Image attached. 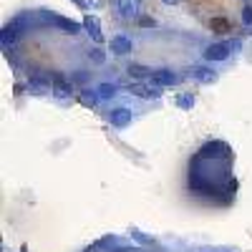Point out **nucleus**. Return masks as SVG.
Masks as SVG:
<instances>
[{
	"mask_svg": "<svg viewBox=\"0 0 252 252\" xmlns=\"http://www.w3.org/2000/svg\"><path fill=\"white\" fill-rule=\"evenodd\" d=\"M229 157V146L222 141H209L199 149V159H227Z\"/></svg>",
	"mask_w": 252,
	"mask_h": 252,
	"instance_id": "f257e3e1",
	"label": "nucleus"
},
{
	"mask_svg": "<svg viewBox=\"0 0 252 252\" xmlns=\"http://www.w3.org/2000/svg\"><path fill=\"white\" fill-rule=\"evenodd\" d=\"M51 86H53V94H56L58 98H66V96H71V91H73V83L63 76V73H53V76H51Z\"/></svg>",
	"mask_w": 252,
	"mask_h": 252,
	"instance_id": "f03ea898",
	"label": "nucleus"
},
{
	"mask_svg": "<svg viewBox=\"0 0 252 252\" xmlns=\"http://www.w3.org/2000/svg\"><path fill=\"white\" fill-rule=\"evenodd\" d=\"M43 20H51V23H56L63 33H68V35H76L78 31H81V23H76V20H68V18H61V15H40Z\"/></svg>",
	"mask_w": 252,
	"mask_h": 252,
	"instance_id": "7ed1b4c3",
	"label": "nucleus"
},
{
	"mask_svg": "<svg viewBox=\"0 0 252 252\" xmlns=\"http://www.w3.org/2000/svg\"><path fill=\"white\" fill-rule=\"evenodd\" d=\"M204 58L207 61H227L229 58V46L227 43H212L204 51Z\"/></svg>",
	"mask_w": 252,
	"mask_h": 252,
	"instance_id": "20e7f679",
	"label": "nucleus"
},
{
	"mask_svg": "<svg viewBox=\"0 0 252 252\" xmlns=\"http://www.w3.org/2000/svg\"><path fill=\"white\" fill-rule=\"evenodd\" d=\"M152 81L157 83V86H174L179 78H177V73H172L169 68H159V71L152 73Z\"/></svg>",
	"mask_w": 252,
	"mask_h": 252,
	"instance_id": "39448f33",
	"label": "nucleus"
},
{
	"mask_svg": "<svg viewBox=\"0 0 252 252\" xmlns=\"http://www.w3.org/2000/svg\"><path fill=\"white\" fill-rule=\"evenodd\" d=\"M131 48H134L131 38H126V35H116V38H111V53H116V56H126Z\"/></svg>",
	"mask_w": 252,
	"mask_h": 252,
	"instance_id": "423d86ee",
	"label": "nucleus"
},
{
	"mask_svg": "<svg viewBox=\"0 0 252 252\" xmlns=\"http://www.w3.org/2000/svg\"><path fill=\"white\" fill-rule=\"evenodd\" d=\"M18 26H20V20H13V23H8L5 28H3V48H10L13 43H15V38H18Z\"/></svg>",
	"mask_w": 252,
	"mask_h": 252,
	"instance_id": "0eeeda50",
	"label": "nucleus"
},
{
	"mask_svg": "<svg viewBox=\"0 0 252 252\" xmlns=\"http://www.w3.org/2000/svg\"><path fill=\"white\" fill-rule=\"evenodd\" d=\"M28 91L31 94H46V91H53V86H51V81L40 78V76H33L28 81Z\"/></svg>",
	"mask_w": 252,
	"mask_h": 252,
	"instance_id": "6e6552de",
	"label": "nucleus"
},
{
	"mask_svg": "<svg viewBox=\"0 0 252 252\" xmlns=\"http://www.w3.org/2000/svg\"><path fill=\"white\" fill-rule=\"evenodd\" d=\"M111 124H114V126L131 124V111H129V109H114V111H111Z\"/></svg>",
	"mask_w": 252,
	"mask_h": 252,
	"instance_id": "1a4fd4ad",
	"label": "nucleus"
},
{
	"mask_svg": "<svg viewBox=\"0 0 252 252\" xmlns=\"http://www.w3.org/2000/svg\"><path fill=\"white\" fill-rule=\"evenodd\" d=\"M119 10L124 18H134L139 10V0H119Z\"/></svg>",
	"mask_w": 252,
	"mask_h": 252,
	"instance_id": "9d476101",
	"label": "nucleus"
},
{
	"mask_svg": "<svg viewBox=\"0 0 252 252\" xmlns=\"http://www.w3.org/2000/svg\"><path fill=\"white\" fill-rule=\"evenodd\" d=\"M129 91H131L134 96H139V98H152V96H159V91L146 89L144 83H131V86H129Z\"/></svg>",
	"mask_w": 252,
	"mask_h": 252,
	"instance_id": "9b49d317",
	"label": "nucleus"
},
{
	"mask_svg": "<svg viewBox=\"0 0 252 252\" xmlns=\"http://www.w3.org/2000/svg\"><path fill=\"white\" fill-rule=\"evenodd\" d=\"M83 28H86L89 33H91V38L96 40V43H101V40H103V35H101V31H98V23H96V20L89 15L86 20H83Z\"/></svg>",
	"mask_w": 252,
	"mask_h": 252,
	"instance_id": "f8f14e48",
	"label": "nucleus"
},
{
	"mask_svg": "<svg viewBox=\"0 0 252 252\" xmlns=\"http://www.w3.org/2000/svg\"><path fill=\"white\" fill-rule=\"evenodd\" d=\"M189 71H192L194 78H199V81H204V83H212V81L217 78L212 71H207V68H202V66H194V68H189Z\"/></svg>",
	"mask_w": 252,
	"mask_h": 252,
	"instance_id": "ddd939ff",
	"label": "nucleus"
},
{
	"mask_svg": "<svg viewBox=\"0 0 252 252\" xmlns=\"http://www.w3.org/2000/svg\"><path fill=\"white\" fill-rule=\"evenodd\" d=\"M96 91H98V98H114L116 96V83H101Z\"/></svg>",
	"mask_w": 252,
	"mask_h": 252,
	"instance_id": "4468645a",
	"label": "nucleus"
},
{
	"mask_svg": "<svg viewBox=\"0 0 252 252\" xmlns=\"http://www.w3.org/2000/svg\"><path fill=\"white\" fill-rule=\"evenodd\" d=\"M129 73H131L134 78H146V76H152V68L141 66V63H131V66H129Z\"/></svg>",
	"mask_w": 252,
	"mask_h": 252,
	"instance_id": "2eb2a0df",
	"label": "nucleus"
},
{
	"mask_svg": "<svg viewBox=\"0 0 252 252\" xmlns=\"http://www.w3.org/2000/svg\"><path fill=\"white\" fill-rule=\"evenodd\" d=\"M78 101L83 103V106H89V109H94V106H96V101H98V94H91V91H81Z\"/></svg>",
	"mask_w": 252,
	"mask_h": 252,
	"instance_id": "dca6fc26",
	"label": "nucleus"
},
{
	"mask_svg": "<svg viewBox=\"0 0 252 252\" xmlns=\"http://www.w3.org/2000/svg\"><path fill=\"white\" fill-rule=\"evenodd\" d=\"M111 242H114V237H101V240H98L96 245H91L86 252H101L103 247H106V245H111Z\"/></svg>",
	"mask_w": 252,
	"mask_h": 252,
	"instance_id": "f3484780",
	"label": "nucleus"
},
{
	"mask_svg": "<svg viewBox=\"0 0 252 252\" xmlns=\"http://www.w3.org/2000/svg\"><path fill=\"white\" fill-rule=\"evenodd\" d=\"M212 31H217V33H227V31H229L227 20H222V18H215V20H212Z\"/></svg>",
	"mask_w": 252,
	"mask_h": 252,
	"instance_id": "a211bd4d",
	"label": "nucleus"
},
{
	"mask_svg": "<svg viewBox=\"0 0 252 252\" xmlns=\"http://www.w3.org/2000/svg\"><path fill=\"white\" fill-rule=\"evenodd\" d=\"M89 58L94 61V63H103V61H106V56H103V51H89Z\"/></svg>",
	"mask_w": 252,
	"mask_h": 252,
	"instance_id": "6ab92c4d",
	"label": "nucleus"
},
{
	"mask_svg": "<svg viewBox=\"0 0 252 252\" xmlns=\"http://www.w3.org/2000/svg\"><path fill=\"white\" fill-rule=\"evenodd\" d=\"M242 20H245V26H252V5H245V10H242Z\"/></svg>",
	"mask_w": 252,
	"mask_h": 252,
	"instance_id": "aec40b11",
	"label": "nucleus"
},
{
	"mask_svg": "<svg viewBox=\"0 0 252 252\" xmlns=\"http://www.w3.org/2000/svg\"><path fill=\"white\" fill-rule=\"evenodd\" d=\"M192 103H194V98H192V96H182V98H179V106H184V109H189Z\"/></svg>",
	"mask_w": 252,
	"mask_h": 252,
	"instance_id": "412c9836",
	"label": "nucleus"
},
{
	"mask_svg": "<svg viewBox=\"0 0 252 252\" xmlns=\"http://www.w3.org/2000/svg\"><path fill=\"white\" fill-rule=\"evenodd\" d=\"M141 26H154V18H141Z\"/></svg>",
	"mask_w": 252,
	"mask_h": 252,
	"instance_id": "4be33fe9",
	"label": "nucleus"
},
{
	"mask_svg": "<svg viewBox=\"0 0 252 252\" xmlns=\"http://www.w3.org/2000/svg\"><path fill=\"white\" fill-rule=\"evenodd\" d=\"M131 235H134V237H136V240H139V242H149V240H146V237H144V235H141V232H131Z\"/></svg>",
	"mask_w": 252,
	"mask_h": 252,
	"instance_id": "5701e85b",
	"label": "nucleus"
},
{
	"mask_svg": "<svg viewBox=\"0 0 252 252\" xmlns=\"http://www.w3.org/2000/svg\"><path fill=\"white\" fill-rule=\"evenodd\" d=\"M114 252H136L134 247H119V250H114Z\"/></svg>",
	"mask_w": 252,
	"mask_h": 252,
	"instance_id": "b1692460",
	"label": "nucleus"
},
{
	"mask_svg": "<svg viewBox=\"0 0 252 252\" xmlns=\"http://www.w3.org/2000/svg\"><path fill=\"white\" fill-rule=\"evenodd\" d=\"M76 5H81V8H86V0H73Z\"/></svg>",
	"mask_w": 252,
	"mask_h": 252,
	"instance_id": "393cba45",
	"label": "nucleus"
},
{
	"mask_svg": "<svg viewBox=\"0 0 252 252\" xmlns=\"http://www.w3.org/2000/svg\"><path fill=\"white\" fill-rule=\"evenodd\" d=\"M164 3H166V5H174V3H179V0H164Z\"/></svg>",
	"mask_w": 252,
	"mask_h": 252,
	"instance_id": "a878e982",
	"label": "nucleus"
}]
</instances>
